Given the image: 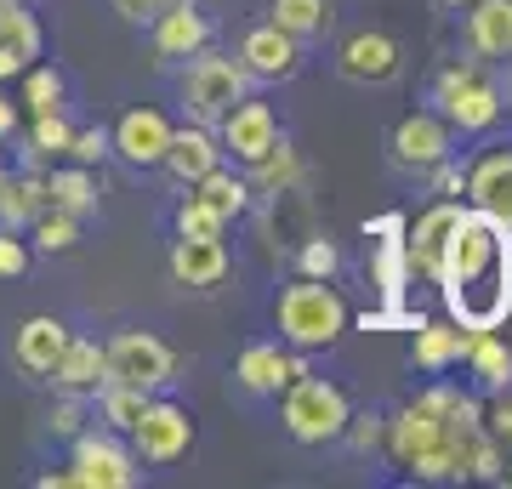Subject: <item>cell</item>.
<instances>
[{"instance_id":"7c38bea8","label":"cell","mask_w":512,"mask_h":489,"mask_svg":"<svg viewBox=\"0 0 512 489\" xmlns=\"http://www.w3.org/2000/svg\"><path fill=\"white\" fill-rule=\"evenodd\" d=\"M404 52L399 40L382 35V29H359V35L342 40V52H336V69L348 74L353 86H387L393 74H399Z\"/></svg>"},{"instance_id":"9a60e30c","label":"cell","mask_w":512,"mask_h":489,"mask_svg":"<svg viewBox=\"0 0 512 489\" xmlns=\"http://www.w3.org/2000/svg\"><path fill=\"white\" fill-rule=\"evenodd\" d=\"M239 69L256 74V80H291V74L302 69V52H296V40L285 35V29L256 23V29H245V40H239Z\"/></svg>"},{"instance_id":"7a4b0ae2","label":"cell","mask_w":512,"mask_h":489,"mask_svg":"<svg viewBox=\"0 0 512 489\" xmlns=\"http://www.w3.org/2000/svg\"><path fill=\"white\" fill-rule=\"evenodd\" d=\"M478 438H484V404L467 399L461 387H427L387 427L399 467H410L427 484H461Z\"/></svg>"},{"instance_id":"ee69618b","label":"cell","mask_w":512,"mask_h":489,"mask_svg":"<svg viewBox=\"0 0 512 489\" xmlns=\"http://www.w3.org/2000/svg\"><path fill=\"white\" fill-rule=\"evenodd\" d=\"M165 6H171V0H114V12H120L126 23H154Z\"/></svg>"},{"instance_id":"44dd1931","label":"cell","mask_w":512,"mask_h":489,"mask_svg":"<svg viewBox=\"0 0 512 489\" xmlns=\"http://www.w3.org/2000/svg\"><path fill=\"white\" fill-rule=\"evenodd\" d=\"M40 57V23L18 0H0V80H18Z\"/></svg>"},{"instance_id":"52a82bcc","label":"cell","mask_w":512,"mask_h":489,"mask_svg":"<svg viewBox=\"0 0 512 489\" xmlns=\"http://www.w3.org/2000/svg\"><path fill=\"white\" fill-rule=\"evenodd\" d=\"M131 455L148 461V467H171V461H183L194 450V416H188V404H171V399H148L137 427H131Z\"/></svg>"},{"instance_id":"d590c367","label":"cell","mask_w":512,"mask_h":489,"mask_svg":"<svg viewBox=\"0 0 512 489\" xmlns=\"http://www.w3.org/2000/svg\"><path fill=\"white\" fill-rule=\"evenodd\" d=\"M222 228H228V222H222L217 211H205L194 194L177 205V234H183V239H222Z\"/></svg>"},{"instance_id":"7bdbcfd3","label":"cell","mask_w":512,"mask_h":489,"mask_svg":"<svg viewBox=\"0 0 512 489\" xmlns=\"http://www.w3.org/2000/svg\"><path fill=\"white\" fill-rule=\"evenodd\" d=\"M404 228H410L404 211H382V217L365 222V239H404Z\"/></svg>"},{"instance_id":"b9f144b4","label":"cell","mask_w":512,"mask_h":489,"mask_svg":"<svg viewBox=\"0 0 512 489\" xmlns=\"http://www.w3.org/2000/svg\"><path fill=\"white\" fill-rule=\"evenodd\" d=\"M433 188H439V200H456V194H467V171L456 160H439L433 165Z\"/></svg>"},{"instance_id":"9c48e42d","label":"cell","mask_w":512,"mask_h":489,"mask_svg":"<svg viewBox=\"0 0 512 489\" xmlns=\"http://www.w3.org/2000/svg\"><path fill=\"white\" fill-rule=\"evenodd\" d=\"M137 467L143 461L120 444V433H80L69 455V484L74 489H131Z\"/></svg>"},{"instance_id":"8992f818","label":"cell","mask_w":512,"mask_h":489,"mask_svg":"<svg viewBox=\"0 0 512 489\" xmlns=\"http://www.w3.org/2000/svg\"><path fill=\"white\" fill-rule=\"evenodd\" d=\"M245 80H251V74L239 69L234 57L194 52V57H188V69H183V103L194 109L200 126H217L222 114L245 97Z\"/></svg>"},{"instance_id":"ffe728a7","label":"cell","mask_w":512,"mask_h":489,"mask_svg":"<svg viewBox=\"0 0 512 489\" xmlns=\"http://www.w3.org/2000/svg\"><path fill=\"white\" fill-rule=\"evenodd\" d=\"M171 279L188 290H217L228 279V245L222 239H183L171 245Z\"/></svg>"},{"instance_id":"484cf974","label":"cell","mask_w":512,"mask_h":489,"mask_svg":"<svg viewBox=\"0 0 512 489\" xmlns=\"http://www.w3.org/2000/svg\"><path fill=\"white\" fill-rule=\"evenodd\" d=\"M416 342H410V359L421 364V370H450V364L467 353V330L456 325V319H444V325H433V319H421L416 330H410Z\"/></svg>"},{"instance_id":"ac0fdd59","label":"cell","mask_w":512,"mask_h":489,"mask_svg":"<svg viewBox=\"0 0 512 489\" xmlns=\"http://www.w3.org/2000/svg\"><path fill=\"white\" fill-rule=\"evenodd\" d=\"M456 217H461V205L456 200H439L427 217L416 222V228H404V262H410V273L439 279V262H444V245H450Z\"/></svg>"},{"instance_id":"74e56055","label":"cell","mask_w":512,"mask_h":489,"mask_svg":"<svg viewBox=\"0 0 512 489\" xmlns=\"http://www.w3.org/2000/svg\"><path fill=\"white\" fill-rule=\"evenodd\" d=\"M336 268H342V251H336L330 239H308V245H302V273H308V279H330Z\"/></svg>"},{"instance_id":"2e32d148","label":"cell","mask_w":512,"mask_h":489,"mask_svg":"<svg viewBox=\"0 0 512 489\" xmlns=\"http://www.w3.org/2000/svg\"><path fill=\"white\" fill-rule=\"evenodd\" d=\"M148 29H154V52L171 57V63H188V57L205 52V40H211V18H205L194 0H171Z\"/></svg>"},{"instance_id":"8fae6325","label":"cell","mask_w":512,"mask_h":489,"mask_svg":"<svg viewBox=\"0 0 512 489\" xmlns=\"http://www.w3.org/2000/svg\"><path fill=\"white\" fill-rule=\"evenodd\" d=\"M109 148L126 165L148 171V165H160L165 148H171V120H165L160 109H126L120 120H114V131H109Z\"/></svg>"},{"instance_id":"ab89813d","label":"cell","mask_w":512,"mask_h":489,"mask_svg":"<svg viewBox=\"0 0 512 489\" xmlns=\"http://www.w3.org/2000/svg\"><path fill=\"white\" fill-rule=\"evenodd\" d=\"M29 268V245L18 239V228H0V279H18Z\"/></svg>"},{"instance_id":"bcb514c9","label":"cell","mask_w":512,"mask_h":489,"mask_svg":"<svg viewBox=\"0 0 512 489\" xmlns=\"http://www.w3.org/2000/svg\"><path fill=\"white\" fill-rule=\"evenodd\" d=\"M40 489H74L69 472H40Z\"/></svg>"},{"instance_id":"3957f363","label":"cell","mask_w":512,"mask_h":489,"mask_svg":"<svg viewBox=\"0 0 512 489\" xmlns=\"http://www.w3.org/2000/svg\"><path fill=\"white\" fill-rule=\"evenodd\" d=\"M353 325L348 302H342V290L330 285V279H296V285L279 290V336L302 353L313 347H336L342 342V330Z\"/></svg>"},{"instance_id":"7402d4cb","label":"cell","mask_w":512,"mask_h":489,"mask_svg":"<svg viewBox=\"0 0 512 489\" xmlns=\"http://www.w3.org/2000/svg\"><path fill=\"white\" fill-rule=\"evenodd\" d=\"M467 46L490 63L512 57V0H473L467 6Z\"/></svg>"},{"instance_id":"7dc6e473","label":"cell","mask_w":512,"mask_h":489,"mask_svg":"<svg viewBox=\"0 0 512 489\" xmlns=\"http://www.w3.org/2000/svg\"><path fill=\"white\" fill-rule=\"evenodd\" d=\"M444 6H450V12H467V6H473V0H444Z\"/></svg>"},{"instance_id":"4dcf8cb0","label":"cell","mask_w":512,"mask_h":489,"mask_svg":"<svg viewBox=\"0 0 512 489\" xmlns=\"http://www.w3.org/2000/svg\"><path fill=\"white\" fill-rule=\"evenodd\" d=\"M143 404H148L143 387H126V381H103L97 387V410H103V427L109 433H131L137 416H143Z\"/></svg>"},{"instance_id":"cb8c5ba5","label":"cell","mask_w":512,"mask_h":489,"mask_svg":"<svg viewBox=\"0 0 512 489\" xmlns=\"http://www.w3.org/2000/svg\"><path fill=\"white\" fill-rule=\"evenodd\" d=\"M63 342H69V325L52 319V313H35V319H23V325H18L12 359H18L29 376H46V370L57 364V353H63Z\"/></svg>"},{"instance_id":"c3c4849f","label":"cell","mask_w":512,"mask_h":489,"mask_svg":"<svg viewBox=\"0 0 512 489\" xmlns=\"http://www.w3.org/2000/svg\"><path fill=\"white\" fill-rule=\"evenodd\" d=\"M507 478H512V472H507Z\"/></svg>"},{"instance_id":"4fadbf2b","label":"cell","mask_w":512,"mask_h":489,"mask_svg":"<svg viewBox=\"0 0 512 489\" xmlns=\"http://www.w3.org/2000/svg\"><path fill=\"white\" fill-rule=\"evenodd\" d=\"M450 148H456V137H450L444 114H404L393 126V160L404 171H433L439 160H450Z\"/></svg>"},{"instance_id":"f6af8a7d","label":"cell","mask_w":512,"mask_h":489,"mask_svg":"<svg viewBox=\"0 0 512 489\" xmlns=\"http://www.w3.org/2000/svg\"><path fill=\"white\" fill-rule=\"evenodd\" d=\"M484 427H490V433L501 438V444H512V399H507V393H501V399H495L490 410H484Z\"/></svg>"},{"instance_id":"83f0119b","label":"cell","mask_w":512,"mask_h":489,"mask_svg":"<svg viewBox=\"0 0 512 489\" xmlns=\"http://www.w3.org/2000/svg\"><path fill=\"white\" fill-rule=\"evenodd\" d=\"M188 188H194V200L205 205V211H217L222 222H239L245 217V211H251V182L245 177H234V171H205L200 182H188Z\"/></svg>"},{"instance_id":"e0dca14e","label":"cell","mask_w":512,"mask_h":489,"mask_svg":"<svg viewBox=\"0 0 512 489\" xmlns=\"http://www.w3.org/2000/svg\"><path fill=\"white\" fill-rule=\"evenodd\" d=\"M467 200H473V211H484L501 228H512V148H490L484 160H473Z\"/></svg>"},{"instance_id":"f1b7e54d","label":"cell","mask_w":512,"mask_h":489,"mask_svg":"<svg viewBox=\"0 0 512 489\" xmlns=\"http://www.w3.org/2000/svg\"><path fill=\"white\" fill-rule=\"evenodd\" d=\"M35 211H46V177H0V228H29Z\"/></svg>"},{"instance_id":"5bb4252c","label":"cell","mask_w":512,"mask_h":489,"mask_svg":"<svg viewBox=\"0 0 512 489\" xmlns=\"http://www.w3.org/2000/svg\"><path fill=\"white\" fill-rule=\"evenodd\" d=\"M46 381H52L57 393H74V399H97V387L109 381L103 342H92V336H69V342H63V353H57V364L46 370Z\"/></svg>"},{"instance_id":"60d3db41","label":"cell","mask_w":512,"mask_h":489,"mask_svg":"<svg viewBox=\"0 0 512 489\" xmlns=\"http://www.w3.org/2000/svg\"><path fill=\"white\" fill-rule=\"evenodd\" d=\"M342 438H353V450H376L382 444V416L370 410V416H348V433Z\"/></svg>"},{"instance_id":"6da1fadb","label":"cell","mask_w":512,"mask_h":489,"mask_svg":"<svg viewBox=\"0 0 512 489\" xmlns=\"http://www.w3.org/2000/svg\"><path fill=\"white\" fill-rule=\"evenodd\" d=\"M433 285L461 330H501L512 319V228L484 211H461Z\"/></svg>"},{"instance_id":"f35d334b","label":"cell","mask_w":512,"mask_h":489,"mask_svg":"<svg viewBox=\"0 0 512 489\" xmlns=\"http://www.w3.org/2000/svg\"><path fill=\"white\" fill-rule=\"evenodd\" d=\"M52 433L57 438H80V433H86V399L63 393V404L52 410Z\"/></svg>"},{"instance_id":"f546056e","label":"cell","mask_w":512,"mask_h":489,"mask_svg":"<svg viewBox=\"0 0 512 489\" xmlns=\"http://www.w3.org/2000/svg\"><path fill=\"white\" fill-rule=\"evenodd\" d=\"M268 23L291 40H313L330 29V0H268Z\"/></svg>"},{"instance_id":"1f68e13d","label":"cell","mask_w":512,"mask_h":489,"mask_svg":"<svg viewBox=\"0 0 512 489\" xmlns=\"http://www.w3.org/2000/svg\"><path fill=\"white\" fill-rule=\"evenodd\" d=\"M18 80H23V109L29 114H57L63 109V74H57L52 63H29Z\"/></svg>"},{"instance_id":"d4e9b609","label":"cell","mask_w":512,"mask_h":489,"mask_svg":"<svg viewBox=\"0 0 512 489\" xmlns=\"http://www.w3.org/2000/svg\"><path fill=\"white\" fill-rule=\"evenodd\" d=\"M461 359L473 364L478 387H490V393L512 387V342H501L495 330H467V353Z\"/></svg>"},{"instance_id":"e575fe53","label":"cell","mask_w":512,"mask_h":489,"mask_svg":"<svg viewBox=\"0 0 512 489\" xmlns=\"http://www.w3.org/2000/svg\"><path fill=\"white\" fill-rule=\"evenodd\" d=\"M69 137L74 126L57 114H35V131H29V160H57V154H69Z\"/></svg>"},{"instance_id":"d6986e66","label":"cell","mask_w":512,"mask_h":489,"mask_svg":"<svg viewBox=\"0 0 512 489\" xmlns=\"http://www.w3.org/2000/svg\"><path fill=\"white\" fill-rule=\"evenodd\" d=\"M302 370H308V364L296 359V353H285L279 342L245 347V353H239V364H234V376H239V387H245V393H285Z\"/></svg>"},{"instance_id":"ba28073f","label":"cell","mask_w":512,"mask_h":489,"mask_svg":"<svg viewBox=\"0 0 512 489\" xmlns=\"http://www.w3.org/2000/svg\"><path fill=\"white\" fill-rule=\"evenodd\" d=\"M103 364H109V381H126V387H143V393H154L177 376V353L148 330H120L114 342H103Z\"/></svg>"},{"instance_id":"8d00e7d4","label":"cell","mask_w":512,"mask_h":489,"mask_svg":"<svg viewBox=\"0 0 512 489\" xmlns=\"http://www.w3.org/2000/svg\"><path fill=\"white\" fill-rule=\"evenodd\" d=\"M109 154H114V148H109V131L92 126V131H74V137H69V154H63V160H74V165H103Z\"/></svg>"},{"instance_id":"d6a6232c","label":"cell","mask_w":512,"mask_h":489,"mask_svg":"<svg viewBox=\"0 0 512 489\" xmlns=\"http://www.w3.org/2000/svg\"><path fill=\"white\" fill-rule=\"evenodd\" d=\"M35 239H40V251L57 256V251H74L80 245V217H69V211H57V205H46V211H35Z\"/></svg>"},{"instance_id":"30bf717a","label":"cell","mask_w":512,"mask_h":489,"mask_svg":"<svg viewBox=\"0 0 512 489\" xmlns=\"http://www.w3.org/2000/svg\"><path fill=\"white\" fill-rule=\"evenodd\" d=\"M217 143L228 148V154H234V160H245V165H256L262 160V154H268V148L279 143V120H274V109H268V103H251V97H239L234 109L222 114L217 120Z\"/></svg>"},{"instance_id":"836d02e7","label":"cell","mask_w":512,"mask_h":489,"mask_svg":"<svg viewBox=\"0 0 512 489\" xmlns=\"http://www.w3.org/2000/svg\"><path fill=\"white\" fill-rule=\"evenodd\" d=\"M251 171H256V182H262V188L285 194V188H296V177H302V160H296V148L285 143V137H279V143L268 148V154H262V160L251 165Z\"/></svg>"},{"instance_id":"4316f807","label":"cell","mask_w":512,"mask_h":489,"mask_svg":"<svg viewBox=\"0 0 512 489\" xmlns=\"http://www.w3.org/2000/svg\"><path fill=\"white\" fill-rule=\"evenodd\" d=\"M46 205L57 211H69V217H92L97 211V177L92 165H57L52 177H46Z\"/></svg>"},{"instance_id":"5b68a950","label":"cell","mask_w":512,"mask_h":489,"mask_svg":"<svg viewBox=\"0 0 512 489\" xmlns=\"http://www.w3.org/2000/svg\"><path fill=\"white\" fill-rule=\"evenodd\" d=\"M433 103L450 120V131H490L507 103H501V86L478 63H444L439 80H433Z\"/></svg>"},{"instance_id":"603a6c76","label":"cell","mask_w":512,"mask_h":489,"mask_svg":"<svg viewBox=\"0 0 512 489\" xmlns=\"http://www.w3.org/2000/svg\"><path fill=\"white\" fill-rule=\"evenodd\" d=\"M160 165L177 182H200L205 171H217V165H222V143L205 126H183V131L171 126V148H165Z\"/></svg>"},{"instance_id":"277c9868","label":"cell","mask_w":512,"mask_h":489,"mask_svg":"<svg viewBox=\"0 0 512 489\" xmlns=\"http://www.w3.org/2000/svg\"><path fill=\"white\" fill-rule=\"evenodd\" d=\"M279 416H285V433H291L296 444H330V438L348 433L353 404H348V393H342L336 381L308 376V370H302V376L285 387V404H279Z\"/></svg>"}]
</instances>
